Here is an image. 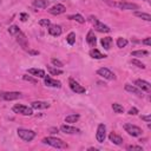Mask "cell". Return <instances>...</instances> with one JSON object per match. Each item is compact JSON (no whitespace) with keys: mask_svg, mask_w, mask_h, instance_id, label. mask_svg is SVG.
Listing matches in <instances>:
<instances>
[{"mask_svg":"<svg viewBox=\"0 0 151 151\" xmlns=\"http://www.w3.org/2000/svg\"><path fill=\"white\" fill-rule=\"evenodd\" d=\"M42 143L44 144H47L50 146L57 147V149H67L68 147V145H67L66 142H64L63 139L57 138V137H45L42 139Z\"/></svg>","mask_w":151,"mask_h":151,"instance_id":"obj_1","label":"cell"},{"mask_svg":"<svg viewBox=\"0 0 151 151\" xmlns=\"http://www.w3.org/2000/svg\"><path fill=\"white\" fill-rule=\"evenodd\" d=\"M90 21L92 22L94 29L98 31V32H101V33H109V32L111 31V28H110L109 26L104 25L101 21H99V20H98L97 18H94V17H90Z\"/></svg>","mask_w":151,"mask_h":151,"instance_id":"obj_2","label":"cell"},{"mask_svg":"<svg viewBox=\"0 0 151 151\" xmlns=\"http://www.w3.org/2000/svg\"><path fill=\"white\" fill-rule=\"evenodd\" d=\"M13 112L14 113H19V114H22V116H32L33 114V109L32 107H28L26 105H22V104H17L12 107Z\"/></svg>","mask_w":151,"mask_h":151,"instance_id":"obj_3","label":"cell"},{"mask_svg":"<svg viewBox=\"0 0 151 151\" xmlns=\"http://www.w3.org/2000/svg\"><path fill=\"white\" fill-rule=\"evenodd\" d=\"M18 136L25 142H31L35 137V132L32 131V130H27V129L20 127V129H18Z\"/></svg>","mask_w":151,"mask_h":151,"instance_id":"obj_4","label":"cell"},{"mask_svg":"<svg viewBox=\"0 0 151 151\" xmlns=\"http://www.w3.org/2000/svg\"><path fill=\"white\" fill-rule=\"evenodd\" d=\"M124 130H125L130 136H132V137H138V136H140L142 132H143L139 126H136V125H133V124H131V123L124 124Z\"/></svg>","mask_w":151,"mask_h":151,"instance_id":"obj_5","label":"cell"},{"mask_svg":"<svg viewBox=\"0 0 151 151\" xmlns=\"http://www.w3.org/2000/svg\"><path fill=\"white\" fill-rule=\"evenodd\" d=\"M97 74L103 77L104 79H107V80H114L116 79V76L112 71H110L109 68L106 67H100L98 71H97Z\"/></svg>","mask_w":151,"mask_h":151,"instance_id":"obj_6","label":"cell"},{"mask_svg":"<svg viewBox=\"0 0 151 151\" xmlns=\"http://www.w3.org/2000/svg\"><path fill=\"white\" fill-rule=\"evenodd\" d=\"M68 85H70V88L73 91V92H76V93H85L86 92V90H85V87H83L78 81H76L73 78H70L68 79Z\"/></svg>","mask_w":151,"mask_h":151,"instance_id":"obj_7","label":"cell"},{"mask_svg":"<svg viewBox=\"0 0 151 151\" xmlns=\"http://www.w3.org/2000/svg\"><path fill=\"white\" fill-rule=\"evenodd\" d=\"M96 138L98 143H103L106 138V126L105 124H99L97 127V133H96Z\"/></svg>","mask_w":151,"mask_h":151,"instance_id":"obj_8","label":"cell"},{"mask_svg":"<svg viewBox=\"0 0 151 151\" xmlns=\"http://www.w3.org/2000/svg\"><path fill=\"white\" fill-rule=\"evenodd\" d=\"M47 11L52 15H59V14H63V13L66 12V7L64 5H61V4H57V5L52 6L50 9H47Z\"/></svg>","mask_w":151,"mask_h":151,"instance_id":"obj_9","label":"cell"},{"mask_svg":"<svg viewBox=\"0 0 151 151\" xmlns=\"http://www.w3.org/2000/svg\"><path fill=\"white\" fill-rule=\"evenodd\" d=\"M0 97L5 100H15L21 98V93L20 92H1Z\"/></svg>","mask_w":151,"mask_h":151,"instance_id":"obj_10","label":"cell"},{"mask_svg":"<svg viewBox=\"0 0 151 151\" xmlns=\"http://www.w3.org/2000/svg\"><path fill=\"white\" fill-rule=\"evenodd\" d=\"M112 6H116V7L120 8V9H137L138 8V5H136V4L123 2V1H120V2H113Z\"/></svg>","mask_w":151,"mask_h":151,"instance_id":"obj_11","label":"cell"},{"mask_svg":"<svg viewBox=\"0 0 151 151\" xmlns=\"http://www.w3.org/2000/svg\"><path fill=\"white\" fill-rule=\"evenodd\" d=\"M44 80H45V85L46 86H50V87H57V88H60L61 87V83L57 79H53L52 77L50 76H45L44 77Z\"/></svg>","mask_w":151,"mask_h":151,"instance_id":"obj_12","label":"cell"},{"mask_svg":"<svg viewBox=\"0 0 151 151\" xmlns=\"http://www.w3.org/2000/svg\"><path fill=\"white\" fill-rule=\"evenodd\" d=\"M134 85H136L139 90H142V91H145V92H150V91H151V85H150V83H147V81H145V80L137 79V80L134 81Z\"/></svg>","mask_w":151,"mask_h":151,"instance_id":"obj_13","label":"cell"},{"mask_svg":"<svg viewBox=\"0 0 151 151\" xmlns=\"http://www.w3.org/2000/svg\"><path fill=\"white\" fill-rule=\"evenodd\" d=\"M124 88H125V91H127V92H130V93H133V94H136V96H138V97H143V91L139 90L136 85L126 84V85L124 86Z\"/></svg>","mask_w":151,"mask_h":151,"instance_id":"obj_14","label":"cell"},{"mask_svg":"<svg viewBox=\"0 0 151 151\" xmlns=\"http://www.w3.org/2000/svg\"><path fill=\"white\" fill-rule=\"evenodd\" d=\"M60 131L64 132V133H67V134H73V133H78L79 129H77L74 126H71V125H67V124H64V125L60 126Z\"/></svg>","mask_w":151,"mask_h":151,"instance_id":"obj_15","label":"cell"},{"mask_svg":"<svg viewBox=\"0 0 151 151\" xmlns=\"http://www.w3.org/2000/svg\"><path fill=\"white\" fill-rule=\"evenodd\" d=\"M48 33L51 35H53V37H59L63 33L61 26H59V25H50L48 26Z\"/></svg>","mask_w":151,"mask_h":151,"instance_id":"obj_16","label":"cell"},{"mask_svg":"<svg viewBox=\"0 0 151 151\" xmlns=\"http://www.w3.org/2000/svg\"><path fill=\"white\" fill-rule=\"evenodd\" d=\"M86 41L87 44L91 46V47H96V44H97V37L94 35V32L92 29H90L86 34Z\"/></svg>","mask_w":151,"mask_h":151,"instance_id":"obj_17","label":"cell"},{"mask_svg":"<svg viewBox=\"0 0 151 151\" xmlns=\"http://www.w3.org/2000/svg\"><path fill=\"white\" fill-rule=\"evenodd\" d=\"M31 107L32 109H35V110H44V109H48L50 107V104L47 101H33L31 104Z\"/></svg>","mask_w":151,"mask_h":151,"instance_id":"obj_18","label":"cell"},{"mask_svg":"<svg viewBox=\"0 0 151 151\" xmlns=\"http://www.w3.org/2000/svg\"><path fill=\"white\" fill-rule=\"evenodd\" d=\"M17 35H18L17 41H18V42L21 45V47H22V48L27 50V47H28V42H27V39H26L25 34H24V33H21V32H19Z\"/></svg>","mask_w":151,"mask_h":151,"instance_id":"obj_19","label":"cell"},{"mask_svg":"<svg viewBox=\"0 0 151 151\" xmlns=\"http://www.w3.org/2000/svg\"><path fill=\"white\" fill-rule=\"evenodd\" d=\"M109 139H110V142H112V143L116 144V145L123 144V138H122L120 136H118L117 133H114V132H111V133L109 134Z\"/></svg>","mask_w":151,"mask_h":151,"instance_id":"obj_20","label":"cell"},{"mask_svg":"<svg viewBox=\"0 0 151 151\" xmlns=\"http://www.w3.org/2000/svg\"><path fill=\"white\" fill-rule=\"evenodd\" d=\"M27 72L34 77H39V78H44L46 74H45V71L41 70V68H28Z\"/></svg>","mask_w":151,"mask_h":151,"instance_id":"obj_21","label":"cell"},{"mask_svg":"<svg viewBox=\"0 0 151 151\" xmlns=\"http://www.w3.org/2000/svg\"><path fill=\"white\" fill-rule=\"evenodd\" d=\"M90 55H91L93 59H103V58H106V57H107L106 54H103L99 50H97V48H94V47L90 51Z\"/></svg>","mask_w":151,"mask_h":151,"instance_id":"obj_22","label":"cell"},{"mask_svg":"<svg viewBox=\"0 0 151 151\" xmlns=\"http://www.w3.org/2000/svg\"><path fill=\"white\" fill-rule=\"evenodd\" d=\"M100 44H101V46H103L105 50H110V48H111V44H112V38H111V37L101 38Z\"/></svg>","mask_w":151,"mask_h":151,"instance_id":"obj_23","label":"cell"},{"mask_svg":"<svg viewBox=\"0 0 151 151\" xmlns=\"http://www.w3.org/2000/svg\"><path fill=\"white\" fill-rule=\"evenodd\" d=\"M33 6L37 8H46L48 6L47 0H33Z\"/></svg>","mask_w":151,"mask_h":151,"instance_id":"obj_24","label":"cell"},{"mask_svg":"<svg viewBox=\"0 0 151 151\" xmlns=\"http://www.w3.org/2000/svg\"><path fill=\"white\" fill-rule=\"evenodd\" d=\"M134 15L145 20V21H151V15L149 13H144V12H134Z\"/></svg>","mask_w":151,"mask_h":151,"instance_id":"obj_25","label":"cell"},{"mask_svg":"<svg viewBox=\"0 0 151 151\" xmlns=\"http://www.w3.org/2000/svg\"><path fill=\"white\" fill-rule=\"evenodd\" d=\"M67 18H68L70 20H76V21L79 22V24H84V22H85L84 17L80 15V14H72V15H68Z\"/></svg>","mask_w":151,"mask_h":151,"instance_id":"obj_26","label":"cell"},{"mask_svg":"<svg viewBox=\"0 0 151 151\" xmlns=\"http://www.w3.org/2000/svg\"><path fill=\"white\" fill-rule=\"evenodd\" d=\"M79 118H80V116L79 114H68V116H66V118H65V122L66 123H76V122H78L79 120Z\"/></svg>","mask_w":151,"mask_h":151,"instance_id":"obj_27","label":"cell"},{"mask_svg":"<svg viewBox=\"0 0 151 151\" xmlns=\"http://www.w3.org/2000/svg\"><path fill=\"white\" fill-rule=\"evenodd\" d=\"M147 54H149V52L145 50H138V51H133L131 53L132 57H146Z\"/></svg>","mask_w":151,"mask_h":151,"instance_id":"obj_28","label":"cell"},{"mask_svg":"<svg viewBox=\"0 0 151 151\" xmlns=\"http://www.w3.org/2000/svg\"><path fill=\"white\" fill-rule=\"evenodd\" d=\"M66 41L70 44V45H74L76 42V33L74 32H70L66 37Z\"/></svg>","mask_w":151,"mask_h":151,"instance_id":"obj_29","label":"cell"},{"mask_svg":"<svg viewBox=\"0 0 151 151\" xmlns=\"http://www.w3.org/2000/svg\"><path fill=\"white\" fill-rule=\"evenodd\" d=\"M48 72L52 74V76H58V74H63V70H59L57 67H52V66H48L47 67Z\"/></svg>","mask_w":151,"mask_h":151,"instance_id":"obj_30","label":"cell"},{"mask_svg":"<svg viewBox=\"0 0 151 151\" xmlns=\"http://www.w3.org/2000/svg\"><path fill=\"white\" fill-rule=\"evenodd\" d=\"M112 110H113L116 113H123V112H124V107H123L120 104H118V103H113V104H112Z\"/></svg>","mask_w":151,"mask_h":151,"instance_id":"obj_31","label":"cell"},{"mask_svg":"<svg viewBox=\"0 0 151 151\" xmlns=\"http://www.w3.org/2000/svg\"><path fill=\"white\" fill-rule=\"evenodd\" d=\"M19 32H20V29H19V27L15 26V25H12V26L8 27V33H9L11 35H17Z\"/></svg>","mask_w":151,"mask_h":151,"instance_id":"obj_32","label":"cell"},{"mask_svg":"<svg viewBox=\"0 0 151 151\" xmlns=\"http://www.w3.org/2000/svg\"><path fill=\"white\" fill-rule=\"evenodd\" d=\"M127 44H129V41H127L125 38H118V39H117V46H118L119 48L125 47Z\"/></svg>","mask_w":151,"mask_h":151,"instance_id":"obj_33","label":"cell"},{"mask_svg":"<svg viewBox=\"0 0 151 151\" xmlns=\"http://www.w3.org/2000/svg\"><path fill=\"white\" fill-rule=\"evenodd\" d=\"M131 63H132L133 65H136L137 67H139V68H143V70L145 68V65H144L142 61H139L138 59H132V60H131Z\"/></svg>","mask_w":151,"mask_h":151,"instance_id":"obj_34","label":"cell"},{"mask_svg":"<svg viewBox=\"0 0 151 151\" xmlns=\"http://www.w3.org/2000/svg\"><path fill=\"white\" fill-rule=\"evenodd\" d=\"M126 149L129 151H143V147L139 145H129Z\"/></svg>","mask_w":151,"mask_h":151,"instance_id":"obj_35","label":"cell"},{"mask_svg":"<svg viewBox=\"0 0 151 151\" xmlns=\"http://www.w3.org/2000/svg\"><path fill=\"white\" fill-rule=\"evenodd\" d=\"M39 25L42 26V27H48L51 25V21H50V19H41L39 21Z\"/></svg>","mask_w":151,"mask_h":151,"instance_id":"obj_36","label":"cell"},{"mask_svg":"<svg viewBox=\"0 0 151 151\" xmlns=\"http://www.w3.org/2000/svg\"><path fill=\"white\" fill-rule=\"evenodd\" d=\"M51 63H52L55 67H61V66H63V63H61L60 60L55 59V58H52V59H51Z\"/></svg>","mask_w":151,"mask_h":151,"instance_id":"obj_37","label":"cell"},{"mask_svg":"<svg viewBox=\"0 0 151 151\" xmlns=\"http://www.w3.org/2000/svg\"><path fill=\"white\" fill-rule=\"evenodd\" d=\"M22 79H24V80H26V81H29V83H32V84H37V83H38L34 78H32V77H29V76H24V77H22Z\"/></svg>","mask_w":151,"mask_h":151,"instance_id":"obj_38","label":"cell"},{"mask_svg":"<svg viewBox=\"0 0 151 151\" xmlns=\"http://www.w3.org/2000/svg\"><path fill=\"white\" fill-rule=\"evenodd\" d=\"M142 44H144V45H146V46H150V45H151V38H150V37L145 38L144 40H142Z\"/></svg>","mask_w":151,"mask_h":151,"instance_id":"obj_39","label":"cell"},{"mask_svg":"<svg viewBox=\"0 0 151 151\" xmlns=\"http://www.w3.org/2000/svg\"><path fill=\"white\" fill-rule=\"evenodd\" d=\"M137 113H138V110H137L136 107H132V109L129 110V114H131V116H134V114H137Z\"/></svg>","mask_w":151,"mask_h":151,"instance_id":"obj_40","label":"cell"},{"mask_svg":"<svg viewBox=\"0 0 151 151\" xmlns=\"http://www.w3.org/2000/svg\"><path fill=\"white\" fill-rule=\"evenodd\" d=\"M28 19V14H26V13H21L20 14V20L21 21H26Z\"/></svg>","mask_w":151,"mask_h":151,"instance_id":"obj_41","label":"cell"},{"mask_svg":"<svg viewBox=\"0 0 151 151\" xmlns=\"http://www.w3.org/2000/svg\"><path fill=\"white\" fill-rule=\"evenodd\" d=\"M140 118H142V120H145L146 123H150L151 122V117L150 116H142Z\"/></svg>","mask_w":151,"mask_h":151,"instance_id":"obj_42","label":"cell"},{"mask_svg":"<svg viewBox=\"0 0 151 151\" xmlns=\"http://www.w3.org/2000/svg\"><path fill=\"white\" fill-rule=\"evenodd\" d=\"M29 53H31V54H38L39 52H38V51H29Z\"/></svg>","mask_w":151,"mask_h":151,"instance_id":"obj_43","label":"cell"},{"mask_svg":"<svg viewBox=\"0 0 151 151\" xmlns=\"http://www.w3.org/2000/svg\"><path fill=\"white\" fill-rule=\"evenodd\" d=\"M145 1H147V0H145Z\"/></svg>","mask_w":151,"mask_h":151,"instance_id":"obj_44","label":"cell"}]
</instances>
